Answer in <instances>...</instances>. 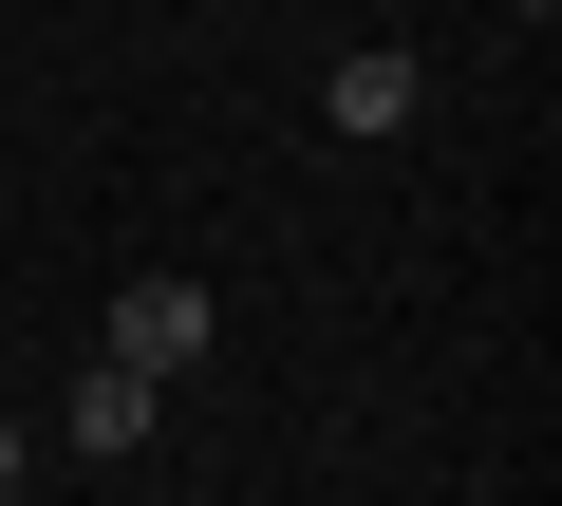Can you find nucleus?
Masks as SVG:
<instances>
[{
    "mask_svg": "<svg viewBox=\"0 0 562 506\" xmlns=\"http://www.w3.org/2000/svg\"><path fill=\"white\" fill-rule=\"evenodd\" d=\"M0 506H20V487H0Z\"/></svg>",
    "mask_w": 562,
    "mask_h": 506,
    "instance_id": "nucleus-5",
    "label": "nucleus"
},
{
    "mask_svg": "<svg viewBox=\"0 0 562 506\" xmlns=\"http://www.w3.org/2000/svg\"><path fill=\"white\" fill-rule=\"evenodd\" d=\"M150 450V375L132 357H76V469H132Z\"/></svg>",
    "mask_w": 562,
    "mask_h": 506,
    "instance_id": "nucleus-2",
    "label": "nucleus"
},
{
    "mask_svg": "<svg viewBox=\"0 0 562 506\" xmlns=\"http://www.w3.org/2000/svg\"><path fill=\"white\" fill-rule=\"evenodd\" d=\"M413 94H431V76H413L394 38H357V57L319 76V113H338V132H413Z\"/></svg>",
    "mask_w": 562,
    "mask_h": 506,
    "instance_id": "nucleus-3",
    "label": "nucleus"
},
{
    "mask_svg": "<svg viewBox=\"0 0 562 506\" xmlns=\"http://www.w3.org/2000/svg\"><path fill=\"white\" fill-rule=\"evenodd\" d=\"M206 319H225V301H206V282H188V263H150V282H113V319H94V357H132V375H150V394H169V375H188V357H206Z\"/></svg>",
    "mask_w": 562,
    "mask_h": 506,
    "instance_id": "nucleus-1",
    "label": "nucleus"
},
{
    "mask_svg": "<svg viewBox=\"0 0 562 506\" xmlns=\"http://www.w3.org/2000/svg\"><path fill=\"white\" fill-rule=\"evenodd\" d=\"M0 487H38V431H20V413H0Z\"/></svg>",
    "mask_w": 562,
    "mask_h": 506,
    "instance_id": "nucleus-4",
    "label": "nucleus"
}]
</instances>
